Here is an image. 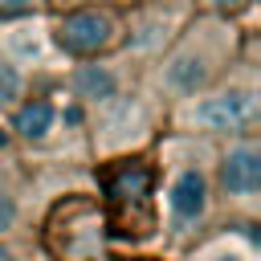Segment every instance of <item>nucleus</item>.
I'll return each instance as SVG.
<instances>
[{"label": "nucleus", "instance_id": "1", "mask_svg": "<svg viewBox=\"0 0 261 261\" xmlns=\"http://www.w3.org/2000/svg\"><path fill=\"white\" fill-rule=\"evenodd\" d=\"M192 118L208 130H249L257 118V98L253 90H224L216 98H204Z\"/></svg>", "mask_w": 261, "mask_h": 261}, {"label": "nucleus", "instance_id": "2", "mask_svg": "<svg viewBox=\"0 0 261 261\" xmlns=\"http://www.w3.org/2000/svg\"><path fill=\"white\" fill-rule=\"evenodd\" d=\"M57 41H61L69 53H98V49H106V45L114 41V20H110L106 12H94V8L73 12V16L61 20Z\"/></svg>", "mask_w": 261, "mask_h": 261}, {"label": "nucleus", "instance_id": "3", "mask_svg": "<svg viewBox=\"0 0 261 261\" xmlns=\"http://www.w3.org/2000/svg\"><path fill=\"white\" fill-rule=\"evenodd\" d=\"M220 179L232 196H253L257 184H261V151L253 143H241L224 155V167H220Z\"/></svg>", "mask_w": 261, "mask_h": 261}, {"label": "nucleus", "instance_id": "4", "mask_svg": "<svg viewBox=\"0 0 261 261\" xmlns=\"http://www.w3.org/2000/svg\"><path fill=\"white\" fill-rule=\"evenodd\" d=\"M163 82L175 90V94H196L204 82H208V57L204 53H175L163 69Z\"/></svg>", "mask_w": 261, "mask_h": 261}, {"label": "nucleus", "instance_id": "5", "mask_svg": "<svg viewBox=\"0 0 261 261\" xmlns=\"http://www.w3.org/2000/svg\"><path fill=\"white\" fill-rule=\"evenodd\" d=\"M208 204V184L200 171H184L175 184H171V212L175 220H196Z\"/></svg>", "mask_w": 261, "mask_h": 261}, {"label": "nucleus", "instance_id": "6", "mask_svg": "<svg viewBox=\"0 0 261 261\" xmlns=\"http://www.w3.org/2000/svg\"><path fill=\"white\" fill-rule=\"evenodd\" d=\"M73 90H77V98L102 102V98L114 94V73H110V69H98V65H82V69L73 73Z\"/></svg>", "mask_w": 261, "mask_h": 261}, {"label": "nucleus", "instance_id": "7", "mask_svg": "<svg viewBox=\"0 0 261 261\" xmlns=\"http://www.w3.org/2000/svg\"><path fill=\"white\" fill-rule=\"evenodd\" d=\"M49 126H53V106L49 102H29V106L16 110V130L24 139H45Z\"/></svg>", "mask_w": 261, "mask_h": 261}, {"label": "nucleus", "instance_id": "8", "mask_svg": "<svg viewBox=\"0 0 261 261\" xmlns=\"http://www.w3.org/2000/svg\"><path fill=\"white\" fill-rule=\"evenodd\" d=\"M147 192V171H122V179L110 188V196H143Z\"/></svg>", "mask_w": 261, "mask_h": 261}, {"label": "nucleus", "instance_id": "9", "mask_svg": "<svg viewBox=\"0 0 261 261\" xmlns=\"http://www.w3.org/2000/svg\"><path fill=\"white\" fill-rule=\"evenodd\" d=\"M16 94H20V69L0 61V102H12Z\"/></svg>", "mask_w": 261, "mask_h": 261}, {"label": "nucleus", "instance_id": "10", "mask_svg": "<svg viewBox=\"0 0 261 261\" xmlns=\"http://www.w3.org/2000/svg\"><path fill=\"white\" fill-rule=\"evenodd\" d=\"M12 220H16V200L0 188V232H8V228H12Z\"/></svg>", "mask_w": 261, "mask_h": 261}, {"label": "nucleus", "instance_id": "11", "mask_svg": "<svg viewBox=\"0 0 261 261\" xmlns=\"http://www.w3.org/2000/svg\"><path fill=\"white\" fill-rule=\"evenodd\" d=\"M24 8H33V0H0V12L8 16V12H24Z\"/></svg>", "mask_w": 261, "mask_h": 261}, {"label": "nucleus", "instance_id": "12", "mask_svg": "<svg viewBox=\"0 0 261 261\" xmlns=\"http://www.w3.org/2000/svg\"><path fill=\"white\" fill-rule=\"evenodd\" d=\"M212 4H216V8H245L249 0H212Z\"/></svg>", "mask_w": 261, "mask_h": 261}, {"label": "nucleus", "instance_id": "13", "mask_svg": "<svg viewBox=\"0 0 261 261\" xmlns=\"http://www.w3.org/2000/svg\"><path fill=\"white\" fill-rule=\"evenodd\" d=\"M0 261H12V253H4V249H0Z\"/></svg>", "mask_w": 261, "mask_h": 261}, {"label": "nucleus", "instance_id": "14", "mask_svg": "<svg viewBox=\"0 0 261 261\" xmlns=\"http://www.w3.org/2000/svg\"><path fill=\"white\" fill-rule=\"evenodd\" d=\"M216 261H245V257H216Z\"/></svg>", "mask_w": 261, "mask_h": 261}, {"label": "nucleus", "instance_id": "15", "mask_svg": "<svg viewBox=\"0 0 261 261\" xmlns=\"http://www.w3.org/2000/svg\"><path fill=\"white\" fill-rule=\"evenodd\" d=\"M0 143H4V130H0Z\"/></svg>", "mask_w": 261, "mask_h": 261}]
</instances>
